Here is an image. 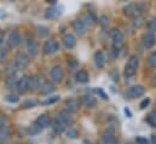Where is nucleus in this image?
Wrapping results in <instances>:
<instances>
[{"mask_svg":"<svg viewBox=\"0 0 156 144\" xmlns=\"http://www.w3.org/2000/svg\"><path fill=\"white\" fill-rule=\"evenodd\" d=\"M138 64H139V58L137 56H131L128 62H127V64H126V69H125L126 77H132L136 74Z\"/></svg>","mask_w":156,"mask_h":144,"instance_id":"nucleus-1","label":"nucleus"},{"mask_svg":"<svg viewBox=\"0 0 156 144\" xmlns=\"http://www.w3.org/2000/svg\"><path fill=\"white\" fill-rule=\"evenodd\" d=\"M29 63V59L28 57L24 55V53H18L16 57H15V68L18 69V70H23L27 68Z\"/></svg>","mask_w":156,"mask_h":144,"instance_id":"nucleus-2","label":"nucleus"},{"mask_svg":"<svg viewBox=\"0 0 156 144\" xmlns=\"http://www.w3.org/2000/svg\"><path fill=\"white\" fill-rule=\"evenodd\" d=\"M102 141L103 144H115L116 143V138H115V131L112 127H108L102 136Z\"/></svg>","mask_w":156,"mask_h":144,"instance_id":"nucleus-3","label":"nucleus"},{"mask_svg":"<svg viewBox=\"0 0 156 144\" xmlns=\"http://www.w3.org/2000/svg\"><path fill=\"white\" fill-rule=\"evenodd\" d=\"M16 88L20 93H24L29 90V76H21L16 82Z\"/></svg>","mask_w":156,"mask_h":144,"instance_id":"nucleus-4","label":"nucleus"},{"mask_svg":"<svg viewBox=\"0 0 156 144\" xmlns=\"http://www.w3.org/2000/svg\"><path fill=\"white\" fill-rule=\"evenodd\" d=\"M144 92H145L144 86H142V85H134V86H132V87L128 90L127 96H128L129 98H138V97L143 96Z\"/></svg>","mask_w":156,"mask_h":144,"instance_id":"nucleus-5","label":"nucleus"},{"mask_svg":"<svg viewBox=\"0 0 156 144\" xmlns=\"http://www.w3.org/2000/svg\"><path fill=\"white\" fill-rule=\"evenodd\" d=\"M57 51H58V44H57L56 40L50 39L44 44V52L46 55H52V53H55Z\"/></svg>","mask_w":156,"mask_h":144,"instance_id":"nucleus-6","label":"nucleus"},{"mask_svg":"<svg viewBox=\"0 0 156 144\" xmlns=\"http://www.w3.org/2000/svg\"><path fill=\"white\" fill-rule=\"evenodd\" d=\"M27 51H28L29 56H32V57L37 56L39 52V45L37 44V41L32 36L28 38V40H27Z\"/></svg>","mask_w":156,"mask_h":144,"instance_id":"nucleus-7","label":"nucleus"},{"mask_svg":"<svg viewBox=\"0 0 156 144\" xmlns=\"http://www.w3.org/2000/svg\"><path fill=\"white\" fill-rule=\"evenodd\" d=\"M51 79L55 81V82H61L63 80V76H64V73H63V69L59 67V66H56L51 69Z\"/></svg>","mask_w":156,"mask_h":144,"instance_id":"nucleus-8","label":"nucleus"},{"mask_svg":"<svg viewBox=\"0 0 156 144\" xmlns=\"http://www.w3.org/2000/svg\"><path fill=\"white\" fill-rule=\"evenodd\" d=\"M57 120L59 122H62L63 125H70L73 122V117L70 116V114L67 111V110H63V111H59L57 114Z\"/></svg>","mask_w":156,"mask_h":144,"instance_id":"nucleus-9","label":"nucleus"},{"mask_svg":"<svg viewBox=\"0 0 156 144\" xmlns=\"http://www.w3.org/2000/svg\"><path fill=\"white\" fill-rule=\"evenodd\" d=\"M155 35L153 34V33H145L143 38H142V42H143V45H144V47H147V49H151L154 45H155Z\"/></svg>","mask_w":156,"mask_h":144,"instance_id":"nucleus-10","label":"nucleus"},{"mask_svg":"<svg viewBox=\"0 0 156 144\" xmlns=\"http://www.w3.org/2000/svg\"><path fill=\"white\" fill-rule=\"evenodd\" d=\"M80 102H79L78 99H75V98H72V99H68L67 102H66V110L68 111V113H75V111H78L79 108H80Z\"/></svg>","mask_w":156,"mask_h":144,"instance_id":"nucleus-11","label":"nucleus"},{"mask_svg":"<svg viewBox=\"0 0 156 144\" xmlns=\"http://www.w3.org/2000/svg\"><path fill=\"white\" fill-rule=\"evenodd\" d=\"M21 42V35L17 33V32H11L10 35H9V39H7V44L10 47H16L18 46Z\"/></svg>","mask_w":156,"mask_h":144,"instance_id":"nucleus-12","label":"nucleus"},{"mask_svg":"<svg viewBox=\"0 0 156 144\" xmlns=\"http://www.w3.org/2000/svg\"><path fill=\"white\" fill-rule=\"evenodd\" d=\"M73 29L75 31V33L79 34V35H82L86 31V24L83 23V21L81 18H78L73 22Z\"/></svg>","mask_w":156,"mask_h":144,"instance_id":"nucleus-13","label":"nucleus"},{"mask_svg":"<svg viewBox=\"0 0 156 144\" xmlns=\"http://www.w3.org/2000/svg\"><path fill=\"white\" fill-rule=\"evenodd\" d=\"M63 44H64V46L66 47H68V49H73L75 45H76V39H75V36L73 35V34H64L63 36Z\"/></svg>","mask_w":156,"mask_h":144,"instance_id":"nucleus-14","label":"nucleus"},{"mask_svg":"<svg viewBox=\"0 0 156 144\" xmlns=\"http://www.w3.org/2000/svg\"><path fill=\"white\" fill-rule=\"evenodd\" d=\"M110 38H112V40L114 41L115 45H119V44H121L122 40H123V33H122L120 29L114 28V29L110 32Z\"/></svg>","mask_w":156,"mask_h":144,"instance_id":"nucleus-15","label":"nucleus"},{"mask_svg":"<svg viewBox=\"0 0 156 144\" xmlns=\"http://www.w3.org/2000/svg\"><path fill=\"white\" fill-rule=\"evenodd\" d=\"M50 122H51V120H50L48 115H46V114H41L39 117L37 119L35 125L39 126L40 128H45V127H47V126L50 125Z\"/></svg>","mask_w":156,"mask_h":144,"instance_id":"nucleus-16","label":"nucleus"},{"mask_svg":"<svg viewBox=\"0 0 156 144\" xmlns=\"http://www.w3.org/2000/svg\"><path fill=\"white\" fill-rule=\"evenodd\" d=\"M80 103L86 108H93L96 106V99L92 96H82L80 99Z\"/></svg>","mask_w":156,"mask_h":144,"instance_id":"nucleus-17","label":"nucleus"},{"mask_svg":"<svg viewBox=\"0 0 156 144\" xmlns=\"http://www.w3.org/2000/svg\"><path fill=\"white\" fill-rule=\"evenodd\" d=\"M81 20L83 21V23L86 24V27H87V26H93V24H96V22H97L96 16H94L93 13H91V12L85 13V15H83V17H82Z\"/></svg>","mask_w":156,"mask_h":144,"instance_id":"nucleus-18","label":"nucleus"},{"mask_svg":"<svg viewBox=\"0 0 156 144\" xmlns=\"http://www.w3.org/2000/svg\"><path fill=\"white\" fill-rule=\"evenodd\" d=\"M94 62H96V66L98 68H103L104 67V64H105V56H104V53L102 51L96 52V55H94Z\"/></svg>","mask_w":156,"mask_h":144,"instance_id":"nucleus-19","label":"nucleus"},{"mask_svg":"<svg viewBox=\"0 0 156 144\" xmlns=\"http://www.w3.org/2000/svg\"><path fill=\"white\" fill-rule=\"evenodd\" d=\"M137 12H138V7H137V5H134V4H129V5H127V6L123 9V13H125L126 16H128V17L136 16Z\"/></svg>","mask_w":156,"mask_h":144,"instance_id":"nucleus-20","label":"nucleus"},{"mask_svg":"<svg viewBox=\"0 0 156 144\" xmlns=\"http://www.w3.org/2000/svg\"><path fill=\"white\" fill-rule=\"evenodd\" d=\"M40 87H41V85H40L39 76H37V75L29 76V88L30 90H38Z\"/></svg>","mask_w":156,"mask_h":144,"instance_id":"nucleus-21","label":"nucleus"},{"mask_svg":"<svg viewBox=\"0 0 156 144\" xmlns=\"http://www.w3.org/2000/svg\"><path fill=\"white\" fill-rule=\"evenodd\" d=\"M76 81L80 82V84H86V82H88V80H90V76H88V73L85 72V70H79L76 73Z\"/></svg>","mask_w":156,"mask_h":144,"instance_id":"nucleus-22","label":"nucleus"},{"mask_svg":"<svg viewBox=\"0 0 156 144\" xmlns=\"http://www.w3.org/2000/svg\"><path fill=\"white\" fill-rule=\"evenodd\" d=\"M55 90V86H53V84L52 82H50V81H45L42 85H41V87H40V91H41V93H51L52 91Z\"/></svg>","mask_w":156,"mask_h":144,"instance_id":"nucleus-23","label":"nucleus"},{"mask_svg":"<svg viewBox=\"0 0 156 144\" xmlns=\"http://www.w3.org/2000/svg\"><path fill=\"white\" fill-rule=\"evenodd\" d=\"M9 135H10V132H9L7 125L0 126V142H6L9 138Z\"/></svg>","mask_w":156,"mask_h":144,"instance_id":"nucleus-24","label":"nucleus"},{"mask_svg":"<svg viewBox=\"0 0 156 144\" xmlns=\"http://www.w3.org/2000/svg\"><path fill=\"white\" fill-rule=\"evenodd\" d=\"M59 15V11H58V9H56V7H50V9H47L46 10V13H45V16L47 17V18H55V17H57Z\"/></svg>","mask_w":156,"mask_h":144,"instance_id":"nucleus-25","label":"nucleus"},{"mask_svg":"<svg viewBox=\"0 0 156 144\" xmlns=\"http://www.w3.org/2000/svg\"><path fill=\"white\" fill-rule=\"evenodd\" d=\"M52 127H53V130H55L57 133H61V132H63V131L66 130V125H63L62 122H59L57 119L53 121V124H52Z\"/></svg>","mask_w":156,"mask_h":144,"instance_id":"nucleus-26","label":"nucleus"},{"mask_svg":"<svg viewBox=\"0 0 156 144\" xmlns=\"http://www.w3.org/2000/svg\"><path fill=\"white\" fill-rule=\"evenodd\" d=\"M38 103H39L38 99H35V98H28L27 101L23 102L22 107H23V108H33V107H35Z\"/></svg>","mask_w":156,"mask_h":144,"instance_id":"nucleus-27","label":"nucleus"},{"mask_svg":"<svg viewBox=\"0 0 156 144\" xmlns=\"http://www.w3.org/2000/svg\"><path fill=\"white\" fill-rule=\"evenodd\" d=\"M148 63L150 67L156 68V52H151L149 56H148Z\"/></svg>","mask_w":156,"mask_h":144,"instance_id":"nucleus-28","label":"nucleus"},{"mask_svg":"<svg viewBox=\"0 0 156 144\" xmlns=\"http://www.w3.org/2000/svg\"><path fill=\"white\" fill-rule=\"evenodd\" d=\"M143 24H144V18L142 16H138L133 20V27L134 28H140Z\"/></svg>","mask_w":156,"mask_h":144,"instance_id":"nucleus-29","label":"nucleus"},{"mask_svg":"<svg viewBox=\"0 0 156 144\" xmlns=\"http://www.w3.org/2000/svg\"><path fill=\"white\" fill-rule=\"evenodd\" d=\"M68 66H69V68H70L72 70H75L79 67V63H78V61L74 59V58H68Z\"/></svg>","mask_w":156,"mask_h":144,"instance_id":"nucleus-30","label":"nucleus"},{"mask_svg":"<svg viewBox=\"0 0 156 144\" xmlns=\"http://www.w3.org/2000/svg\"><path fill=\"white\" fill-rule=\"evenodd\" d=\"M67 135H68V137H70V138H76V137H78V131H76L74 127H68V128H67Z\"/></svg>","mask_w":156,"mask_h":144,"instance_id":"nucleus-31","label":"nucleus"},{"mask_svg":"<svg viewBox=\"0 0 156 144\" xmlns=\"http://www.w3.org/2000/svg\"><path fill=\"white\" fill-rule=\"evenodd\" d=\"M148 28H149V31H150V33H155L156 32V18H153V20H150L149 21V23H148Z\"/></svg>","mask_w":156,"mask_h":144,"instance_id":"nucleus-32","label":"nucleus"},{"mask_svg":"<svg viewBox=\"0 0 156 144\" xmlns=\"http://www.w3.org/2000/svg\"><path fill=\"white\" fill-rule=\"evenodd\" d=\"M58 99H59V97H58V96H53V97H51V98H48V99L44 101V102H42V104H52V103L57 102Z\"/></svg>","mask_w":156,"mask_h":144,"instance_id":"nucleus-33","label":"nucleus"},{"mask_svg":"<svg viewBox=\"0 0 156 144\" xmlns=\"http://www.w3.org/2000/svg\"><path fill=\"white\" fill-rule=\"evenodd\" d=\"M6 101L7 102H11V103H17L18 102V97L16 95H9L6 97Z\"/></svg>","mask_w":156,"mask_h":144,"instance_id":"nucleus-34","label":"nucleus"},{"mask_svg":"<svg viewBox=\"0 0 156 144\" xmlns=\"http://www.w3.org/2000/svg\"><path fill=\"white\" fill-rule=\"evenodd\" d=\"M136 143L137 144H149V142H148V139L144 138V137H137Z\"/></svg>","mask_w":156,"mask_h":144,"instance_id":"nucleus-35","label":"nucleus"},{"mask_svg":"<svg viewBox=\"0 0 156 144\" xmlns=\"http://www.w3.org/2000/svg\"><path fill=\"white\" fill-rule=\"evenodd\" d=\"M40 130H41V128H40L39 126L34 125V126H32V127L29 128V133H32V135H35V133H38V132H39Z\"/></svg>","mask_w":156,"mask_h":144,"instance_id":"nucleus-36","label":"nucleus"},{"mask_svg":"<svg viewBox=\"0 0 156 144\" xmlns=\"http://www.w3.org/2000/svg\"><path fill=\"white\" fill-rule=\"evenodd\" d=\"M39 29V34H40V36H45V35H47V28L46 27H39L38 28Z\"/></svg>","mask_w":156,"mask_h":144,"instance_id":"nucleus-37","label":"nucleus"},{"mask_svg":"<svg viewBox=\"0 0 156 144\" xmlns=\"http://www.w3.org/2000/svg\"><path fill=\"white\" fill-rule=\"evenodd\" d=\"M149 103H150V99H149V98H145V99L140 103V106H139V107H140L142 109H144L145 107H148V106H149Z\"/></svg>","mask_w":156,"mask_h":144,"instance_id":"nucleus-38","label":"nucleus"},{"mask_svg":"<svg viewBox=\"0 0 156 144\" xmlns=\"http://www.w3.org/2000/svg\"><path fill=\"white\" fill-rule=\"evenodd\" d=\"M2 125H7L6 124V117L4 115H0V126H2Z\"/></svg>","mask_w":156,"mask_h":144,"instance_id":"nucleus-39","label":"nucleus"},{"mask_svg":"<svg viewBox=\"0 0 156 144\" xmlns=\"http://www.w3.org/2000/svg\"><path fill=\"white\" fill-rule=\"evenodd\" d=\"M150 116H151V117L156 121V109H154V110L151 111V115H150Z\"/></svg>","mask_w":156,"mask_h":144,"instance_id":"nucleus-40","label":"nucleus"},{"mask_svg":"<svg viewBox=\"0 0 156 144\" xmlns=\"http://www.w3.org/2000/svg\"><path fill=\"white\" fill-rule=\"evenodd\" d=\"M2 40H4V33H2V32H0V44L2 42Z\"/></svg>","mask_w":156,"mask_h":144,"instance_id":"nucleus-41","label":"nucleus"},{"mask_svg":"<svg viewBox=\"0 0 156 144\" xmlns=\"http://www.w3.org/2000/svg\"><path fill=\"white\" fill-rule=\"evenodd\" d=\"M153 142L154 144H156V136H153Z\"/></svg>","mask_w":156,"mask_h":144,"instance_id":"nucleus-42","label":"nucleus"},{"mask_svg":"<svg viewBox=\"0 0 156 144\" xmlns=\"http://www.w3.org/2000/svg\"><path fill=\"white\" fill-rule=\"evenodd\" d=\"M0 144H7V143H6V142H1Z\"/></svg>","mask_w":156,"mask_h":144,"instance_id":"nucleus-43","label":"nucleus"},{"mask_svg":"<svg viewBox=\"0 0 156 144\" xmlns=\"http://www.w3.org/2000/svg\"><path fill=\"white\" fill-rule=\"evenodd\" d=\"M83 144H90L88 142H83Z\"/></svg>","mask_w":156,"mask_h":144,"instance_id":"nucleus-44","label":"nucleus"}]
</instances>
